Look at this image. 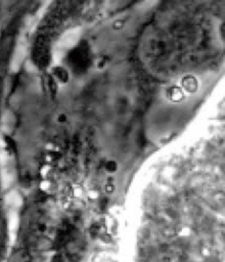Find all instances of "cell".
<instances>
[{"instance_id":"1","label":"cell","mask_w":225,"mask_h":262,"mask_svg":"<svg viewBox=\"0 0 225 262\" xmlns=\"http://www.w3.org/2000/svg\"><path fill=\"white\" fill-rule=\"evenodd\" d=\"M69 62L75 70H84L88 62V55L84 48H78L70 54Z\"/></svg>"},{"instance_id":"4","label":"cell","mask_w":225,"mask_h":262,"mask_svg":"<svg viewBox=\"0 0 225 262\" xmlns=\"http://www.w3.org/2000/svg\"><path fill=\"white\" fill-rule=\"evenodd\" d=\"M105 169H106V171H108L109 173H114V172H116L117 169H118V164H117L115 161L109 160V161H107V162L105 163Z\"/></svg>"},{"instance_id":"8","label":"cell","mask_w":225,"mask_h":262,"mask_svg":"<svg viewBox=\"0 0 225 262\" xmlns=\"http://www.w3.org/2000/svg\"><path fill=\"white\" fill-rule=\"evenodd\" d=\"M58 121H59V122H65V121H66V116H65L64 114L59 115V117H58Z\"/></svg>"},{"instance_id":"6","label":"cell","mask_w":225,"mask_h":262,"mask_svg":"<svg viewBox=\"0 0 225 262\" xmlns=\"http://www.w3.org/2000/svg\"><path fill=\"white\" fill-rule=\"evenodd\" d=\"M123 26H124V23L123 21H121V20H116L115 23H114V28L115 29H122L123 28Z\"/></svg>"},{"instance_id":"10","label":"cell","mask_w":225,"mask_h":262,"mask_svg":"<svg viewBox=\"0 0 225 262\" xmlns=\"http://www.w3.org/2000/svg\"><path fill=\"white\" fill-rule=\"evenodd\" d=\"M52 262H61V261H60V259H59L58 257H54L53 260H52Z\"/></svg>"},{"instance_id":"5","label":"cell","mask_w":225,"mask_h":262,"mask_svg":"<svg viewBox=\"0 0 225 262\" xmlns=\"http://www.w3.org/2000/svg\"><path fill=\"white\" fill-rule=\"evenodd\" d=\"M106 207H107V199L103 198V199H101V201L99 203V208L101 211H105Z\"/></svg>"},{"instance_id":"2","label":"cell","mask_w":225,"mask_h":262,"mask_svg":"<svg viewBox=\"0 0 225 262\" xmlns=\"http://www.w3.org/2000/svg\"><path fill=\"white\" fill-rule=\"evenodd\" d=\"M57 82H60V83H68L69 80H70V73L69 71L64 68V67H61V66H57V67H54L52 69V74H51Z\"/></svg>"},{"instance_id":"7","label":"cell","mask_w":225,"mask_h":262,"mask_svg":"<svg viewBox=\"0 0 225 262\" xmlns=\"http://www.w3.org/2000/svg\"><path fill=\"white\" fill-rule=\"evenodd\" d=\"M114 190H115V186H114L112 184H110V183H109V184H107V185L105 186V191H106V192L111 193Z\"/></svg>"},{"instance_id":"9","label":"cell","mask_w":225,"mask_h":262,"mask_svg":"<svg viewBox=\"0 0 225 262\" xmlns=\"http://www.w3.org/2000/svg\"><path fill=\"white\" fill-rule=\"evenodd\" d=\"M221 34H222V38L225 40V23L223 24V26L221 28Z\"/></svg>"},{"instance_id":"3","label":"cell","mask_w":225,"mask_h":262,"mask_svg":"<svg viewBox=\"0 0 225 262\" xmlns=\"http://www.w3.org/2000/svg\"><path fill=\"white\" fill-rule=\"evenodd\" d=\"M48 88L52 94H55L57 91V81L52 75L48 77Z\"/></svg>"}]
</instances>
